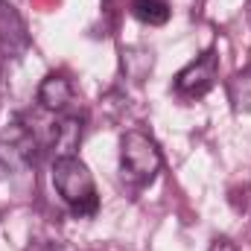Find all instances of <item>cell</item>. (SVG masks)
I'll return each mask as SVG.
<instances>
[{"label":"cell","instance_id":"1","mask_svg":"<svg viewBox=\"0 0 251 251\" xmlns=\"http://www.w3.org/2000/svg\"><path fill=\"white\" fill-rule=\"evenodd\" d=\"M53 187L76 216H94L100 210L97 181H94L88 164L79 161L76 155L56 158V164H53Z\"/></svg>","mask_w":251,"mask_h":251},{"label":"cell","instance_id":"3","mask_svg":"<svg viewBox=\"0 0 251 251\" xmlns=\"http://www.w3.org/2000/svg\"><path fill=\"white\" fill-rule=\"evenodd\" d=\"M216 85V53L207 50L176 76V91L184 97H204Z\"/></svg>","mask_w":251,"mask_h":251},{"label":"cell","instance_id":"4","mask_svg":"<svg viewBox=\"0 0 251 251\" xmlns=\"http://www.w3.org/2000/svg\"><path fill=\"white\" fill-rule=\"evenodd\" d=\"M0 47L9 56H21L29 47V32H26L24 18L6 0H0Z\"/></svg>","mask_w":251,"mask_h":251},{"label":"cell","instance_id":"6","mask_svg":"<svg viewBox=\"0 0 251 251\" xmlns=\"http://www.w3.org/2000/svg\"><path fill=\"white\" fill-rule=\"evenodd\" d=\"M79 140H82V120H79V117H64L62 123L53 128V149H56V158L76 155Z\"/></svg>","mask_w":251,"mask_h":251},{"label":"cell","instance_id":"5","mask_svg":"<svg viewBox=\"0 0 251 251\" xmlns=\"http://www.w3.org/2000/svg\"><path fill=\"white\" fill-rule=\"evenodd\" d=\"M70 100H73V88H70V82L64 76H59V73H50L41 82V88H38V102L47 111H64L70 105Z\"/></svg>","mask_w":251,"mask_h":251},{"label":"cell","instance_id":"10","mask_svg":"<svg viewBox=\"0 0 251 251\" xmlns=\"http://www.w3.org/2000/svg\"><path fill=\"white\" fill-rule=\"evenodd\" d=\"M56 251H73V249H56Z\"/></svg>","mask_w":251,"mask_h":251},{"label":"cell","instance_id":"2","mask_svg":"<svg viewBox=\"0 0 251 251\" xmlns=\"http://www.w3.org/2000/svg\"><path fill=\"white\" fill-rule=\"evenodd\" d=\"M161 164H164L161 149L146 131H137V128L126 131L120 140V173L128 184L134 187L149 184L161 173Z\"/></svg>","mask_w":251,"mask_h":251},{"label":"cell","instance_id":"9","mask_svg":"<svg viewBox=\"0 0 251 251\" xmlns=\"http://www.w3.org/2000/svg\"><path fill=\"white\" fill-rule=\"evenodd\" d=\"M210 251H240V249H237L228 237H216V240L210 243Z\"/></svg>","mask_w":251,"mask_h":251},{"label":"cell","instance_id":"7","mask_svg":"<svg viewBox=\"0 0 251 251\" xmlns=\"http://www.w3.org/2000/svg\"><path fill=\"white\" fill-rule=\"evenodd\" d=\"M131 15L146 26H164L173 9L167 0H131Z\"/></svg>","mask_w":251,"mask_h":251},{"label":"cell","instance_id":"8","mask_svg":"<svg viewBox=\"0 0 251 251\" xmlns=\"http://www.w3.org/2000/svg\"><path fill=\"white\" fill-rule=\"evenodd\" d=\"M123 67L131 79L140 82L152 70V53L149 50H128V53H123Z\"/></svg>","mask_w":251,"mask_h":251}]
</instances>
